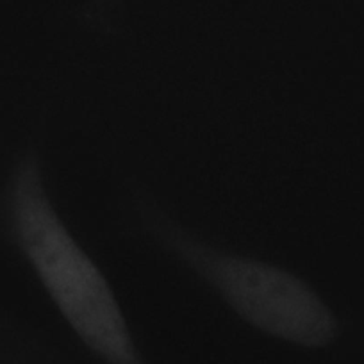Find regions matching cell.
I'll return each instance as SVG.
<instances>
[{
	"instance_id": "2",
	"label": "cell",
	"mask_w": 364,
	"mask_h": 364,
	"mask_svg": "<svg viewBox=\"0 0 364 364\" xmlns=\"http://www.w3.org/2000/svg\"><path fill=\"white\" fill-rule=\"evenodd\" d=\"M143 220L164 247L213 286L252 327L307 348L325 346L336 338L334 314L299 277L268 262L209 247L152 209Z\"/></svg>"
},
{
	"instance_id": "1",
	"label": "cell",
	"mask_w": 364,
	"mask_h": 364,
	"mask_svg": "<svg viewBox=\"0 0 364 364\" xmlns=\"http://www.w3.org/2000/svg\"><path fill=\"white\" fill-rule=\"evenodd\" d=\"M4 215L11 240L84 345L107 364H145L106 277L55 213L34 156L13 170Z\"/></svg>"
}]
</instances>
